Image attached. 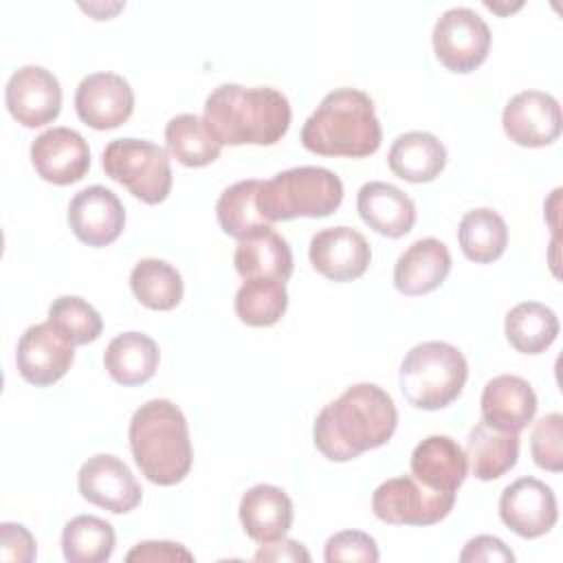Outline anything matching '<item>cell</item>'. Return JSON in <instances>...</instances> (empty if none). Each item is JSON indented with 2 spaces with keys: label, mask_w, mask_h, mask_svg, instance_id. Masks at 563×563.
<instances>
[{
  "label": "cell",
  "mask_w": 563,
  "mask_h": 563,
  "mask_svg": "<svg viewBox=\"0 0 563 563\" xmlns=\"http://www.w3.org/2000/svg\"><path fill=\"white\" fill-rule=\"evenodd\" d=\"M398 427L391 396L374 383H356L314 418V446L330 462H347L387 444Z\"/></svg>",
  "instance_id": "6da1fadb"
},
{
  "label": "cell",
  "mask_w": 563,
  "mask_h": 563,
  "mask_svg": "<svg viewBox=\"0 0 563 563\" xmlns=\"http://www.w3.org/2000/svg\"><path fill=\"white\" fill-rule=\"evenodd\" d=\"M290 103L277 88L222 84L205 101V123L220 145H273L290 125Z\"/></svg>",
  "instance_id": "7a4b0ae2"
},
{
  "label": "cell",
  "mask_w": 563,
  "mask_h": 563,
  "mask_svg": "<svg viewBox=\"0 0 563 563\" xmlns=\"http://www.w3.org/2000/svg\"><path fill=\"white\" fill-rule=\"evenodd\" d=\"M374 101L358 88L328 92L301 128V145L319 156L363 158L380 147Z\"/></svg>",
  "instance_id": "3957f363"
},
{
  "label": "cell",
  "mask_w": 563,
  "mask_h": 563,
  "mask_svg": "<svg viewBox=\"0 0 563 563\" xmlns=\"http://www.w3.org/2000/svg\"><path fill=\"white\" fill-rule=\"evenodd\" d=\"M130 451L139 471L158 486H174L191 468L194 451L185 413L165 398L141 405L128 429Z\"/></svg>",
  "instance_id": "277c9868"
},
{
  "label": "cell",
  "mask_w": 563,
  "mask_h": 563,
  "mask_svg": "<svg viewBox=\"0 0 563 563\" xmlns=\"http://www.w3.org/2000/svg\"><path fill=\"white\" fill-rule=\"evenodd\" d=\"M343 200L341 178L317 165L290 167L262 180L257 207L264 220H292V218H325L339 209Z\"/></svg>",
  "instance_id": "5b68a950"
},
{
  "label": "cell",
  "mask_w": 563,
  "mask_h": 563,
  "mask_svg": "<svg viewBox=\"0 0 563 563\" xmlns=\"http://www.w3.org/2000/svg\"><path fill=\"white\" fill-rule=\"evenodd\" d=\"M468 376L464 354L446 341L413 345L400 363V391L405 400L424 411L451 405Z\"/></svg>",
  "instance_id": "8992f818"
},
{
  "label": "cell",
  "mask_w": 563,
  "mask_h": 563,
  "mask_svg": "<svg viewBox=\"0 0 563 563\" xmlns=\"http://www.w3.org/2000/svg\"><path fill=\"white\" fill-rule=\"evenodd\" d=\"M103 172L145 205L163 202L172 191L167 152L145 139H114L101 156Z\"/></svg>",
  "instance_id": "52a82bcc"
},
{
  "label": "cell",
  "mask_w": 563,
  "mask_h": 563,
  "mask_svg": "<svg viewBox=\"0 0 563 563\" xmlns=\"http://www.w3.org/2000/svg\"><path fill=\"white\" fill-rule=\"evenodd\" d=\"M455 506V493L433 490L413 475L383 482L372 495L374 515L391 526H433Z\"/></svg>",
  "instance_id": "ba28073f"
},
{
  "label": "cell",
  "mask_w": 563,
  "mask_h": 563,
  "mask_svg": "<svg viewBox=\"0 0 563 563\" xmlns=\"http://www.w3.org/2000/svg\"><path fill=\"white\" fill-rule=\"evenodd\" d=\"M438 62L451 73H473L479 68L490 48V29L468 7L446 9L431 33Z\"/></svg>",
  "instance_id": "9c48e42d"
},
{
  "label": "cell",
  "mask_w": 563,
  "mask_h": 563,
  "mask_svg": "<svg viewBox=\"0 0 563 563\" xmlns=\"http://www.w3.org/2000/svg\"><path fill=\"white\" fill-rule=\"evenodd\" d=\"M73 358V343L59 330H55L51 321L29 325L22 332L15 350L20 376L35 387L57 383L70 369Z\"/></svg>",
  "instance_id": "30bf717a"
},
{
  "label": "cell",
  "mask_w": 563,
  "mask_h": 563,
  "mask_svg": "<svg viewBox=\"0 0 563 563\" xmlns=\"http://www.w3.org/2000/svg\"><path fill=\"white\" fill-rule=\"evenodd\" d=\"M77 488L86 501L117 515L134 510L143 497L128 464L110 453H97L81 464Z\"/></svg>",
  "instance_id": "8fae6325"
},
{
  "label": "cell",
  "mask_w": 563,
  "mask_h": 563,
  "mask_svg": "<svg viewBox=\"0 0 563 563\" xmlns=\"http://www.w3.org/2000/svg\"><path fill=\"white\" fill-rule=\"evenodd\" d=\"M4 103L24 128H42L55 121L62 110V86L51 70L29 64L9 77Z\"/></svg>",
  "instance_id": "7c38bea8"
},
{
  "label": "cell",
  "mask_w": 563,
  "mask_h": 563,
  "mask_svg": "<svg viewBox=\"0 0 563 563\" xmlns=\"http://www.w3.org/2000/svg\"><path fill=\"white\" fill-rule=\"evenodd\" d=\"M501 125L512 143L521 147H545L561 134V106L550 92L521 90L506 103Z\"/></svg>",
  "instance_id": "4fadbf2b"
},
{
  "label": "cell",
  "mask_w": 563,
  "mask_h": 563,
  "mask_svg": "<svg viewBox=\"0 0 563 563\" xmlns=\"http://www.w3.org/2000/svg\"><path fill=\"white\" fill-rule=\"evenodd\" d=\"M499 517L523 539L543 537L559 519L556 497L541 479L519 477L504 488L499 497Z\"/></svg>",
  "instance_id": "5bb4252c"
},
{
  "label": "cell",
  "mask_w": 563,
  "mask_h": 563,
  "mask_svg": "<svg viewBox=\"0 0 563 563\" xmlns=\"http://www.w3.org/2000/svg\"><path fill=\"white\" fill-rule=\"evenodd\" d=\"M75 110L92 130L119 128L132 117L134 90L117 73H92L75 90Z\"/></svg>",
  "instance_id": "9a60e30c"
},
{
  "label": "cell",
  "mask_w": 563,
  "mask_h": 563,
  "mask_svg": "<svg viewBox=\"0 0 563 563\" xmlns=\"http://www.w3.org/2000/svg\"><path fill=\"white\" fill-rule=\"evenodd\" d=\"M308 255L312 268L332 282H352L361 277L372 260L365 235L345 224L314 233Z\"/></svg>",
  "instance_id": "2e32d148"
},
{
  "label": "cell",
  "mask_w": 563,
  "mask_h": 563,
  "mask_svg": "<svg viewBox=\"0 0 563 563\" xmlns=\"http://www.w3.org/2000/svg\"><path fill=\"white\" fill-rule=\"evenodd\" d=\"M31 163L37 176L53 185H73L90 167L86 139L70 128H51L31 143Z\"/></svg>",
  "instance_id": "e0dca14e"
},
{
  "label": "cell",
  "mask_w": 563,
  "mask_h": 563,
  "mask_svg": "<svg viewBox=\"0 0 563 563\" xmlns=\"http://www.w3.org/2000/svg\"><path fill=\"white\" fill-rule=\"evenodd\" d=\"M68 224L88 246L112 244L125 227V209L114 191L101 185L77 191L68 205Z\"/></svg>",
  "instance_id": "ac0fdd59"
},
{
  "label": "cell",
  "mask_w": 563,
  "mask_h": 563,
  "mask_svg": "<svg viewBox=\"0 0 563 563\" xmlns=\"http://www.w3.org/2000/svg\"><path fill=\"white\" fill-rule=\"evenodd\" d=\"M482 420L488 424L519 433L537 413V394L530 383L515 374H499L484 385Z\"/></svg>",
  "instance_id": "d6986e66"
},
{
  "label": "cell",
  "mask_w": 563,
  "mask_h": 563,
  "mask_svg": "<svg viewBox=\"0 0 563 563\" xmlns=\"http://www.w3.org/2000/svg\"><path fill=\"white\" fill-rule=\"evenodd\" d=\"M451 253L438 238H422L396 260L394 286L407 297L427 295L442 286L451 271Z\"/></svg>",
  "instance_id": "ffe728a7"
},
{
  "label": "cell",
  "mask_w": 563,
  "mask_h": 563,
  "mask_svg": "<svg viewBox=\"0 0 563 563\" xmlns=\"http://www.w3.org/2000/svg\"><path fill=\"white\" fill-rule=\"evenodd\" d=\"M240 521L253 541H279L292 526V501L279 486L255 484L240 499Z\"/></svg>",
  "instance_id": "44dd1931"
},
{
  "label": "cell",
  "mask_w": 563,
  "mask_h": 563,
  "mask_svg": "<svg viewBox=\"0 0 563 563\" xmlns=\"http://www.w3.org/2000/svg\"><path fill=\"white\" fill-rule=\"evenodd\" d=\"M356 209L361 220L385 238H402L416 224V205L398 187L372 180L356 194Z\"/></svg>",
  "instance_id": "7402d4cb"
},
{
  "label": "cell",
  "mask_w": 563,
  "mask_h": 563,
  "mask_svg": "<svg viewBox=\"0 0 563 563\" xmlns=\"http://www.w3.org/2000/svg\"><path fill=\"white\" fill-rule=\"evenodd\" d=\"M466 453L449 435H429L411 453V475L433 490L455 493L466 479Z\"/></svg>",
  "instance_id": "603a6c76"
},
{
  "label": "cell",
  "mask_w": 563,
  "mask_h": 563,
  "mask_svg": "<svg viewBox=\"0 0 563 563\" xmlns=\"http://www.w3.org/2000/svg\"><path fill=\"white\" fill-rule=\"evenodd\" d=\"M387 163L394 176L407 183H429L442 174L446 147L431 132H405L391 143Z\"/></svg>",
  "instance_id": "cb8c5ba5"
},
{
  "label": "cell",
  "mask_w": 563,
  "mask_h": 563,
  "mask_svg": "<svg viewBox=\"0 0 563 563\" xmlns=\"http://www.w3.org/2000/svg\"><path fill=\"white\" fill-rule=\"evenodd\" d=\"M233 264L242 279L273 277L286 282L292 275V251L273 227H266L238 240Z\"/></svg>",
  "instance_id": "d4e9b609"
},
{
  "label": "cell",
  "mask_w": 563,
  "mask_h": 563,
  "mask_svg": "<svg viewBox=\"0 0 563 563\" xmlns=\"http://www.w3.org/2000/svg\"><path fill=\"white\" fill-rule=\"evenodd\" d=\"M519 457V433L504 431L486 420H479L466 438V462L471 473L482 479L490 482L506 475Z\"/></svg>",
  "instance_id": "484cf974"
},
{
  "label": "cell",
  "mask_w": 563,
  "mask_h": 563,
  "mask_svg": "<svg viewBox=\"0 0 563 563\" xmlns=\"http://www.w3.org/2000/svg\"><path fill=\"white\" fill-rule=\"evenodd\" d=\"M158 358L156 341L143 332L117 334L103 352L110 378L123 387L147 383L158 369Z\"/></svg>",
  "instance_id": "4316f807"
},
{
  "label": "cell",
  "mask_w": 563,
  "mask_h": 563,
  "mask_svg": "<svg viewBox=\"0 0 563 563\" xmlns=\"http://www.w3.org/2000/svg\"><path fill=\"white\" fill-rule=\"evenodd\" d=\"M504 332L517 352L541 354L559 334V317L545 303L521 301L508 310Z\"/></svg>",
  "instance_id": "83f0119b"
},
{
  "label": "cell",
  "mask_w": 563,
  "mask_h": 563,
  "mask_svg": "<svg viewBox=\"0 0 563 563\" xmlns=\"http://www.w3.org/2000/svg\"><path fill=\"white\" fill-rule=\"evenodd\" d=\"M457 240L471 262L490 264L499 260L508 246V227L506 220L488 207L471 209L460 220Z\"/></svg>",
  "instance_id": "f1b7e54d"
},
{
  "label": "cell",
  "mask_w": 563,
  "mask_h": 563,
  "mask_svg": "<svg viewBox=\"0 0 563 563\" xmlns=\"http://www.w3.org/2000/svg\"><path fill=\"white\" fill-rule=\"evenodd\" d=\"M167 152L185 167H205L220 156V143L198 114H176L165 125Z\"/></svg>",
  "instance_id": "f546056e"
},
{
  "label": "cell",
  "mask_w": 563,
  "mask_h": 563,
  "mask_svg": "<svg viewBox=\"0 0 563 563\" xmlns=\"http://www.w3.org/2000/svg\"><path fill=\"white\" fill-rule=\"evenodd\" d=\"M260 187H262V180L249 178V180L233 183L231 187H227L220 194V198L216 202V216H218L220 229L227 235H231L235 240H244V238L271 227L257 207Z\"/></svg>",
  "instance_id": "4dcf8cb0"
},
{
  "label": "cell",
  "mask_w": 563,
  "mask_h": 563,
  "mask_svg": "<svg viewBox=\"0 0 563 563\" xmlns=\"http://www.w3.org/2000/svg\"><path fill=\"white\" fill-rule=\"evenodd\" d=\"M233 306L240 321L251 328L275 325L288 308L286 282L273 277L244 279L235 292Z\"/></svg>",
  "instance_id": "1f68e13d"
},
{
  "label": "cell",
  "mask_w": 563,
  "mask_h": 563,
  "mask_svg": "<svg viewBox=\"0 0 563 563\" xmlns=\"http://www.w3.org/2000/svg\"><path fill=\"white\" fill-rule=\"evenodd\" d=\"M114 528L95 515L73 517L62 532V550L68 563H103L114 552Z\"/></svg>",
  "instance_id": "d6a6232c"
},
{
  "label": "cell",
  "mask_w": 563,
  "mask_h": 563,
  "mask_svg": "<svg viewBox=\"0 0 563 563\" xmlns=\"http://www.w3.org/2000/svg\"><path fill=\"white\" fill-rule=\"evenodd\" d=\"M130 288L152 310H172L183 299V277L165 260H141L130 273Z\"/></svg>",
  "instance_id": "836d02e7"
},
{
  "label": "cell",
  "mask_w": 563,
  "mask_h": 563,
  "mask_svg": "<svg viewBox=\"0 0 563 563\" xmlns=\"http://www.w3.org/2000/svg\"><path fill=\"white\" fill-rule=\"evenodd\" d=\"M48 321L73 345H86L99 339L103 330L101 314L81 297L62 295L48 306Z\"/></svg>",
  "instance_id": "e575fe53"
},
{
  "label": "cell",
  "mask_w": 563,
  "mask_h": 563,
  "mask_svg": "<svg viewBox=\"0 0 563 563\" xmlns=\"http://www.w3.org/2000/svg\"><path fill=\"white\" fill-rule=\"evenodd\" d=\"M530 453L537 466L559 473L563 468V416L552 411L534 422Z\"/></svg>",
  "instance_id": "d590c367"
},
{
  "label": "cell",
  "mask_w": 563,
  "mask_h": 563,
  "mask_svg": "<svg viewBox=\"0 0 563 563\" xmlns=\"http://www.w3.org/2000/svg\"><path fill=\"white\" fill-rule=\"evenodd\" d=\"M323 559L328 563H339V561L376 563L380 559V552L376 541L369 534L361 530H341L325 541Z\"/></svg>",
  "instance_id": "8d00e7d4"
},
{
  "label": "cell",
  "mask_w": 563,
  "mask_h": 563,
  "mask_svg": "<svg viewBox=\"0 0 563 563\" xmlns=\"http://www.w3.org/2000/svg\"><path fill=\"white\" fill-rule=\"evenodd\" d=\"M0 556L2 561L31 563L35 559V539L22 523L4 521L0 526Z\"/></svg>",
  "instance_id": "74e56055"
},
{
  "label": "cell",
  "mask_w": 563,
  "mask_h": 563,
  "mask_svg": "<svg viewBox=\"0 0 563 563\" xmlns=\"http://www.w3.org/2000/svg\"><path fill=\"white\" fill-rule=\"evenodd\" d=\"M460 561L462 563H477V561L512 563L515 554L501 539H497L493 534H477L464 545V550L460 554Z\"/></svg>",
  "instance_id": "f35d334b"
},
{
  "label": "cell",
  "mask_w": 563,
  "mask_h": 563,
  "mask_svg": "<svg viewBox=\"0 0 563 563\" xmlns=\"http://www.w3.org/2000/svg\"><path fill=\"white\" fill-rule=\"evenodd\" d=\"M125 561H194V554L174 541H141L128 554Z\"/></svg>",
  "instance_id": "ab89813d"
},
{
  "label": "cell",
  "mask_w": 563,
  "mask_h": 563,
  "mask_svg": "<svg viewBox=\"0 0 563 563\" xmlns=\"http://www.w3.org/2000/svg\"><path fill=\"white\" fill-rule=\"evenodd\" d=\"M255 561H310L308 550L292 539H279L273 543H262L255 552Z\"/></svg>",
  "instance_id": "60d3db41"
}]
</instances>
